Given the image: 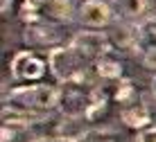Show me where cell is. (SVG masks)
<instances>
[{"mask_svg": "<svg viewBox=\"0 0 156 142\" xmlns=\"http://www.w3.org/2000/svg\"><path fill=\"white\" fill-rule=\"evenodd\" d=\"M12 2L14 0H0V14L2 16H7L9 12H12Z\"/></svg>", "mask_w": 156, "mask_h": 142, "instance_id": "cell-18", "label": "cell"}, {"mask_svg": "<svg viewBox=\"0 0 156 142\" xmlns=\"http://www.w3.org/2000/svg\"><path fill=\"white\" fill-rule=\"evenodd\" d=\"M77 142H113V135L109 131H86Z\"/></svg>", "mask_w": 156, "mask_h": 142, "instance_id": "cell-15", "label": "cell"}, {"mask_svg": "<svg viewBox=\"0 0 156 142\" xmlns=\"http://www.w3.org/2000/svg\"><path fill=\"white\" fill-rule=\"evenodd\" d=\"M113 7L106 0H82L77 7V20L86 29H104L113 23Z\"/></svg>", "mask_w": 156, "mask_h": 142, "instance_id": "cell-3", "label": "cell"}, {"mask_svg": "<svg viewBox=\"0 0 156 142\" xmlns=\"http://www.w3.org/2000/svg\"><path fill=\"white\" fill-rule=\"evenodd\" d=\"M120 119H122V124H127L131 129H145L152 122V113H149V108L145 104H129V106L122 108Z\"/></svg>", "mask_w": 156, "mask_h": 142, "instance_id": "cell-10", "label": "cell"}, {"mask_svg": "<svg viewBox=\"0 0 156 142\" xmlns=\"http://www.w3.org/2000/svg\"><path fill=\"white\" fill-rule=\"evenodd\" d=\"M136 142H156V126L143 129L140 133H138V140Z\"/></svg>", "mask_w": 156, "mask_h": 142, "instance_id": "cell-17", "label": "cell"}, {"mask_svg": "<svg viewBox=\"0 0 156 142\" xmlns=\"http://www.w3.org/2000/svg\"><path fill=\"white\" fill-rule=\"evenodd\" d=\"M5 106L45 115L48 111H52L55 106H59V90L55 86H50V84L18 86V88H14L7 97H5Z\"/></svg>", "mask_w": 156, "mask_h": 142, "instance_id": "cell-1", "label": "cell"}, {"mask_svg": "<svg viewBox=\"0 0 156 142\" xmlns=\"http://www.w3.org/2000/svg\"><path fill=\"white\" fill-rule=\"evenodd\" d=\"M149 25H152V34H156V20H152Z\"/></svg>", "mask_w": 156, "mask_h": 142, "instance_id": "cell-22", "label": "cell"}, {"mask_svg": "<svg viewBox=\"0 0 156 142\" xmlns=\"http://www.w3.org/2000/svg\"><path fill=\"white\" fill-rule=\"evenodd\" d=\"M23 39H25V43H30V45L50 47V45H57L59 43V34L50 23L41 20V23H36V25H25Z\"/></svg>", "mask_w": 156, "mask_h": 142, "instance_id": "cell-7", "label": "cell"}, {"mask_svg": "<svg viewBox=\"0 0 156 142\" xmlns=\"http://www.w3.org/2000/svg\"><path fill=\"white\" fill-rule=\"evenodd\" d=\"M95 74L100 79H106V81H120L122 79V63L118 59H111V57H102L100 61H95Z\"/></svg>", "mask_w": 156, "mask_h": 142, "instance_id": "cell-13", "label": "cell"}, {"mask_svg": "<svg viewBox=\"0 0 156 142\" xmlns=\"http://www.w3.org/2000/svg\"><path fill=\"white\" fill-rule=\"evenodd\" d=\"M90 90H82L77 84H66V88L59 90V106L66 117H82L90 106Z\"/></svg>", "mask_w": 156, "mask_h": 142, "instance_id": "cell-6", "label": "cell"}, {"mask_svg": "<svg viewBox=\"0 0 156 142\" xmlns=\"http://www.w3.org/2000/svg\"><path fill=\"white\" fill-rule=\"evenodd\" d=\"M70 45L75 50L82 52L90 63H95V61H100L102 57H106V52H109V47H111V41H109V36L102 34V32L86 29V32H79V34L75 36L70 41Z\"/></svg>", "mask_w": 156, "mask_h": 142, "instance_id": "cell-5", "label": "cell"}, {"mask_svg": "<svg viewBox=\"0 0 156 142\" xmlns=\"http://www.w3.org/2000/svg\"><path fill=\"white\" fill-rule=\"evenodd\" d=\"M111 7L125 20H138L147 12L149 0H111Z\"/></svg>", "mask_w": 156, "mask_h": 142, "instance_id": "cell-11", "label": "cell"}, {"mask_svg": "<svg viewBox=\"0 0 156 142\" xmlns=\"http://www.w3.org/2000/svg\"><path fill=\"white\" fill-rule=\"evenodd\" d=\"M143 65L152 72H156V45H147L143 50Z\"/></svg>", "mask_w": 156, "mask_h": 142, "instance_id": "cell-16", "label": "cell"}, {"mask_svg": "<svg viewBox=\"0 0 156 142\" xmlns=\"http://www.w3.org/2000/svg\"><path fill=\"white\" fill-rule=\"evenodd\" d=\"M106 36H109L111 45H118V47H122V50L136 47L138 43H140V39H143V34H138L136 27H131V25H127V23L113 25V29H111Z\"/></svg>", "mask_w": 156, "mask_h": 142, "instance_id": "cell-8", "label": "cell"}, {"mask_svg": "<svg viewBox=\"0 0 156 142\" xmlns=\"http://www.w3.org/2000/svg\"><path fill=\"white\" fill-rule=\"evenodd\" d=\"M152 92H154V97H156V77H154V81H152Z\"/></svg>", "mask_w": 156, "mask_h": 142, "instance_id": "cell-21", "label": "cell"}, {"mask_svg": "<svg viewBox=\"0 0 156 142\" xmlns=\"http://www.w3.org/2000/svg\"><path fill=\"white\" fill-rule=\"evenodd\" d=\"M43 119H45V115H41V113H30L12 106L2 108V126H34Z\"/></svg>", "mask_w": 156, "mask_h": 142, "instance_id": "cell-9", "label": "cell"}, {"mask_svg": "<svg viewBox=\"0 0 156 142\" xmlns=\"http://www.w3.org/2000/svg\"><path fill=\"white\" fill-rule=\"evenodd\" d=\"M23 2H27V5H34V7L43 9V7H45V2H48V0H23Z\"/></svg>", "mask_w": 156, "mask_h": 142, "instance_id": "cell-19", "label": "cell"}, {"mask_svg": "<svg viewBox=\"0 0 156 142\" xmlns=\"http://www.w3.org/2000/svg\"><path fill=\"white\" fill-rule=\"evenodd\" d=\"M90 61L84 57L79 50H75L73 45H59L52 47L48 54V68L59 81L70 84V81H82L88 72Z\"/></svg>", "mask_w": 156, "mask_h": 142, "instance_id": "cell-2", "label": "cell"}, {"mask_svg": "<svg viewBox=\"0 0 156 142\" xmlns=\"http://www.w3.org/2000/svg\"><path fill=\"white\" fill-rule=\"evenodd\" d=\"M9 68H12L14 79L25 81V84H34V81H41V79H43V74H45V70H50V68H48V63H45V59H41L39 54L27 52V50L16 52Z\"/></svg>", "mask_w": 156, "mask_h": 142, "instance_id": "cell-4", "label": "cell"}, {"mask_svg": "<svg viewBox=\"0 0 156 142\" xmlns=\"http://www.w3.org/2000/svg\"><path fill=\"white\" fill-rule=\"evenodd\" d=\"M39 142H77V140H68V138H48V140H39Z\"/></svg>", "mask_w": 156, "mask_h": 142, "instance_id": "cell-20", "label": "cell"}, {"mask_svg": "<svg viewBox=\"0 0 156 142\" xmlns=\"http://www.w3.org/2000/svg\"><path fill=\"white\" fill-rule=\"evenodd\" d=\"M133 95H136V88H133V81L131 79H120L118 81V88H115V102L122 104V106H129V104H133Z\"/></svg>", "mask_w": 156, "mask_h": 142, "instance_id": "cell-14", "label": "cell"}, {"mask_svg": "<svg viewBox=\"0 0 156 142\" xmlns=\"http://www.w3.org/2000/svg\"><path fill=\"white\" fill-rule=\"evenodd\" d=\"M43 9H45L48 18L55 20V23H68L75 14L73 0H48Z\"/></svg>", "mask_w": 156, "mask_h": 142, "instance_id": "cell-12", "label": "cell"}]
</instances>
